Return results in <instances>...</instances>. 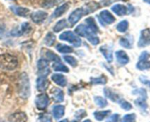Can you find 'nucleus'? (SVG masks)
Listing matches in <instances>:
<instances>
[{
  "label": "nucleus",
  "mask_w": 150,
  "mask_h": 122,
  "mask_svg": "<svg viewBox=\"0 0 150 122\" xmlns=\"http://www.w3.org/2000/svg\"><path fill=\"white\" fill-rule=\"evenodd\" d=\"M94 100H95V104L100 108H105L108 105V102H107L106 99L103 98L102 97H95Z\"/></svg>",
  "instance_id": "32"
},
{
  "label": "nucleus",
  "mask_w": 150,
  "mask_h": 122,
  "mask_svg": "<svg viewBox=\"0 0 150 122\" xmlns=\"http://www.w3.org/2000/svg\"><path fill=\"white\" fill-rule=\"evenodd\" d=\"M27 116L24 112H16L9 116V122H26Z\"/></svg>",
  "instance_id": "13"
},
{
  "label": "nucleus",
  "mask_w": 150,
  "mask_h": 122,
  "mask_svg": "<svg viewBox=\"0 0 150 122\" xmlns=\"http://www.w3.org/2000/svg\"><path fill=\"white\" fill-rule=\"evenodd\" d=\"M38 75L41 77H47L50 73L48 61L45 59H40L38 62Z\"/></svg>",
  "instance_id": "6"
},
{
  "label": "nucleus",
  "mask_w": 150,
  "mask_h": 122,
  "mask_svg": "<svg viewBox=\"0 0 150 122\" xmlns=\"http://www.w3.org/2000/svg\"><path fill=\"white\" fill-rule=\"evenodd\" d=\"M116 57L118 63L121 65H125L129 62V56L124 51H118L116 52Z\"/></svg>",
  "instance_id": "16"
},
{
  "label": "nucleus",
  "mask_w": 150,
  "mask_h": 122,
  "mask_svg": "<svg viewBox=\"0 0 150 122\" xmlns=\"http://www.w3.org/2000/svg\"><path fill=\"white\" fill-rule=\"evenodd\" d=\"M31 31H32V26H30V24L27 22H24L21 25L20 29H13L10 34L13 37H20L23 35L29 34Z\"/></svg>",
  "instance_id": "8"
},
{
  "label": "nucleus",
  "mask_w": 150,
  "mask_h": 122,
  "mask_svg": "<svg viewBox=\"0 0 150 122\" xmlns=\"http://www.w3.org/2000/svg\"><path fill=\"white\" fill-rule=\"evenodd\" d=\"M119 104H120V107H121L122 109L125 110V111H130L132 109V105L130 102H127L126 100H125L124 99H120L118 100Z\"/></svg>",
  "instance_id": "35"
},
{
  "label": "nucleus",
  "mask_w": 150,
  "mask_h": 122,
  "mask_svg": "<svg viewBox=\"0 0 150 122\" xmlns=\"http://www.w3.org/2000/svg\"><path fill=\"white\" fill-rule=\"evenodd\" d=\"M56 48H57V51L62 53V54H70V53H72L73 51V48L61 43L58 44L57 47H56Z\"/></svg>",
  "instance_id": "26"
},
{
  "label": "nucleus",
  "mask_w": 150,
  "mask_h": 122,
  "mask_svg": "<svg viewBox=\"0 0 150 122\" xmlns=\"http://www.w3.org/2000/svg\"><path fill=\"white\" fill-rule=\"evenodd\" d=\"M120 45H122V46L125 48H131L132 47L131 42H130V40L127 38L125 37H122L120 39Z\"/></svg>",
  "instance_id": "40"
},
{
  "label": "nucleus",
  "mask_w": 150,
  "mask_h": 122,
  "mask_svg": "<svg viewBox=\"0 0 150 122\" xmlns=\"http://www.w3.org/2000/svg\"><path fill=\"white\" fill-rule=\"evenodd\" d=\"M51 79L54 83H57L59 86H62V87H64L67 83L65 76L61 74H54L51 76Z\"/></svg>",
  "instance_id": "19"
},
{
  "label": "nucleus",
  "mask_w": 150,
  "mask_h": 122,
  "mask_svg": "<svg viewBox=\"0 0 150 122\" xmlns=\"http://www.w3.org/2000/svg\"><path fill=\"white\" fill-rule=\"evenodd\" d=\"M10 8L13 11V13H14L17 16H21V17H26L29 13V10L26 7L11 6Z\"/></svg>",
  "instance_id": "18"
},
{
  "label": "nucleus",
  "mask_w": 150,
  "mask_h": 122,
  "mask_svg": "<svg viewBox=\"0 0 150 122\" xmlns=\"http://www.w3.org/2000/svg\"><path fill=\"white\" fill-rule=\"evenodd\" d=\"M136 115L135 114H127L124 116L122 118L121 122H136Z\"/></svg>",
  "instance_id": "37"
},
{
  "label": "nucleus",
  "mask_w": 150,
  "mask_h": 122,
  "mask_svg": "<svg viewBox=\"0 0 150 122\" xmlns=\"http://www.w3.org/2000/svg\"><path fill=\"white\" fill-rule=\"evenodd\" d=\"M135 104L137 105L138 107H139L140 108L143 110H146L147 108L148 105L146 102V99H144V98H139L138 99H136L135 101Z\"/></svg>",
  "instance_id": "36"
},
{
  "label": "nucleus",
  "mask_w": 150,
  "mask_h": 122,
  "mask_svg": "<svg viewBox=\"0 0 150 122\" xmlns=\"http://www.w3.org/2000/svg\"><path fill=\"white\" fill-rule=\"evenodd\" d=\"M49 104V97L46 94H41L37 96L35 99V105L40 111H43Z\"/></svg>",
  "instance_id": "7"
},
{
  "label": "nucleus",
  "mask_w": 150,
  "mask_h": 122,
  "mask_svg": "<svg viewBox=\"0 0 150 122\" xmlns=\"http://www.w3.org/2000/svg\"><path fill=\"white\" fill-rule=\"evenodd\" d=\"M133 94H139L140 95L141 97L144 98V99H146L147 98V95H146V91L144 89H136L133 92Z\"/></svg>",
  "instance_id": "41"
},
{
  "label": "nucleus",
  "mask_w": 150,
  "mask_h": 122,
  "mask_svg": "<svg viewBox=\"0 0 150 122\" xmlns=\"http://www.w3.org/2000/svg\"><path fill=\"white\" fill-rule=\"evenodd\" d=\"M51 93L52 94V98L56 102H62L64 100V93L62 90L58 88H54L51 91Z\"/></svg>",
  "instance_id": "17"
},
{
  "label": "nucleus",
  "mask_w": 150,
  "mask_h": 122,
  "mask_svg": "<svg viewBox=\"0 0 150 122\" xmlns=\"http://www.w3.org/2000/svg\"><path fill=\"white\" fill-rule=\"evenodd\" d=\"M47 17H48V13L42 10L34 12L31 14V18L35 23H42L47 18Z\"/></svg>",
  "instance_id": "11"
},
{
  "label": "nucleus",
  "mask_w": 150,
  "mask_h": 122,
  "mask_svg": "<svg viewBox=\"0 0 150 122\" xmlns=\"http://www.w3.org/2000/svg\"><path fill=\"white\" fill-rule=\"evenodd\" d=\"M99 17L100 20H102L103 23H106V24H111L116 20L114 16L108 10H106L101 11L99 15Z\"/></svg>",
  "instance_id": "12"
},
{
  "label": "nucleus",
  "mask_w": 150,
  "mask_h": 122,
  "mask_svg": "<svg viewBox=\"0 0 150 122\" xmlns=\"http://www.w3.org/2000/svg\"><path fill=\"white\" fill-rule=\"evenodd\" d=\"M103 92L105 97H108V99H111V101H113V102H118V100L120 99V97H119L118 95L115 92H113L111 89H108V88H105Z\"/></svg>",
  "instance_id": "24"
},
{
  "label": "nucleus",
  "mask_w": 150,
  "mask_h": 122,
  "mask_svg": "<svg viewBox=\"0 0 150 122\" xmlns=\"http://www.w3.org/2000/svg\"><path fill=\"white\" fill-rule=\"evenodd\" d=\"M83 122H91V121H90V120H89V119H86V120H85V121H83Z\"/></svg>",
  "instance_id": "47"
},
{
  "label": "nucleus",
  "mask_w": 150,
  "mask_h": 122,
  "mask_svg": "<svg viewBox=\"0 0 150 122\" xmlns=\"http://www.w3.org/2000/svg\"><path fill=\"white\" fill-rule=\"evenodd\" d=\"M75 32L79 36L87 38L89 42H90V43L93 45H96L99 43V38L95 35V34L92 33L87 26H85L84 24L79 25L75 29Z\"/></svg>",
  "instance_id": "3"
},
{
  "label": "nucleus",
  "mask_w": 150,
  "mask_h": 122,
  "mask_svg": "<svg viewBox=\"0 0 150 122\" xmlns=\"http://www.w3.org/2000/svg\"><path fill=\"white\" fill-rule=\"evenodd\" d=\"M91 83L92 84H105L107 82V79L105 76H102V77L99 78H92L90 79Z\"/></svg>",
  "instance_id": "34"
},
{
  "label": "nucleus",
  "mask_w": 150,
  "mask_h": 122,
  "mask_svg": "<svg viewBox=\"0 0 150 122\" xmlns=\"http://www.w3.org/2000/svg\"><path fill=\"white\" fill-rule=\"evenodd\" d=\"M72 122H78V121H73Z\"/></svg>",
  "instance_id": "48"
},
{
  "label": "nucleus",
  "mask_w": 150,
  "mask_h": 122,
  "mask_svg": "<svg viewBox=\"0 0 150 122\" xmlns=\"http://www.w3.org/2000/svg\"><path fill=\"white\" fill-rule=\"evenodd\" d=\"M84 15L83 11V9L82 8H78L76 10L73 12L69 16L68 18V21L70 23L71 26H73L74 24L77 23L79 21L81 18H82V16Z\"/></svg>",
  "instance_id": "10"
},
{
  "label": "nucleus",
  "mask_w": 150,
  "mask_h": 122,
  "mask_svg": "<svg viewBox=\"0 0 150 122\" xmlns=\"http://www.w3.org/2000/svg\"><path fill=\"white\" fill-rule=\"evenodd\" d=\"M64 61L69 64L72 66V67H76L78 64V61L75 57L72 56H64Z\"/></svg>",
  "instance_id": "38"
},
{
  "label": "nucleus",
  "mask_w": 150,
  "mask_h": 122,
  "mask_svg": "<svg viewBox=\"0 0 150 122\" xmlns=\"http://www.w3.org/2000/svg\"><path fill=\"white\" fill-rule=\"evenodd\" d=\"M149 45H150V30L149 29H144L141 32V36L138 45L141 48H143Z\"/></svg>",
  "instance_id": "9"
},
{
  "label": "nucleus",
  "mask_w": 150,
  "mask_h": 122,
  "mask_svg": "<svg viewBox=\"0 0 150 122\" xmlns=\"http://www.w3.org/2000/svg\"><path fill=\"white\" fill-rule=\"evenodd\" d=\"M59 39L63 41H67L75 47H79L81 45V39L70 31L64 32L61 34L59 36Z\"/></svg>",
  "instance_id": "4"
},
{
  "label": "nucleus",
  "mask_w": 150,
  "mask_h": 122,
  "mask_svg": "<svg viewBox=\"0 0 150 122\" xmlns=\"http://www.w3.org/2000/svg\"><path fill=\"white\" fill-rule=\"evenodd\" d=\"M85 22L86 23L87 27L90 29L91 32L94 34H96L99 32V28H98V25H97L96 22H95L94 18L89 17L85 20Z\"/></svg>",
  "instance_id": "21"
},
{
  "label": "nucleus",
  "mask_w": 150,
  "mask_h": 122,
  "mask_svg": "<svg viewBox=\"0 0 150 122\" xmlns=\"http://www.w3.org/2000/svg\"><path fill=\"white\" fill-rule=\"evenodd\" d=\"M67 26V21H66L65 19H62V20H60L59 21H58L56 23V25L54 27V31L55 32H59L60 31H62V29H65Z\"/></svg>",
  "instance_id": "30"
},
{
  "label": "nucleus",
  "mask_w": 150,
  "mask_h": 122,
  "mask_svg": "<svg viewBox=\"0 0 150 122\" xmlns=\"http://www.w3.org/2000/svg\"><path fill=\"white\" fill-rule=\"evenodd\" d=\"M0 122H4L3 121H1V120H0Z\"/></svg>",
  "instance_id": "49"
},
{
  "label": "nucleus",
  "mask_w": 150,
  "mask_h": 122,
  "mask_svg": "<svg viewBox=\"0 0 150 122\" xmlns=\"http://www.w3.org/2000/svg\"><path fill=\"white\" fill-rule=\"evenodd\" d=\"M4 25L0 22V35L4 32Z\"/></svg>",
  "instance_id": "44"
},
{
  "label": "nucleus",
  "mask_w": 150,
  "mask_h": 122,
  "mask_svg": "<svg viewBox=\"0 0 150 122\" xmlns=\"http://www.w3.org/2000/svg\"><path fill=\"white\" fill-rule=\"evenodd\" d=\"M86 113L84 110H79V111H76V114H75V116L78 119H82L83 118H84L85 116H86Z\"/></svg>",
  "instance_id": "42"
},
{
  "label": "nucleus",
  "mask_w": 150,
  "mask_h": 122,
  "mask_svg": "<svg viewBox=\"0 0 150 122\" xmlns=\"http://www.w3.org/2000/svg\"><path fill=\"white\" fill-rule=\"evenodd\" d=\"M111 10H113L114 13H115L119 16H125L127 13V7L123 5V4H117L114 5L111 7Z\"/></svg>",
  "instance_id": "20"
},
{
  "label": "nucleus",
  "mask_w": 150,
  "mask_h": 122,
  "mask_svg": "<svg viewBox=\"0 0 150 122\" xmlns=\"http://www.w3.org/2000/svg\"><path fill=\"white\" fill-rule=\"evenodd\" d=\"M38 122H52L51 117L48 114H40L38 119Z\"/></svg>",
  "instance_id": "39"
},
{
  "label": "nucleus",
  "mask_w": 150,
  "mask_h": 122,
  "mask_svg": "<svg viewBox=\"0 0 150 122\" xmlns=\"http://www.w3.org/2000/svg\"><path fill=\"white\" fill-rule=\"evenodd\" d=\"M111 114V111H95L94 113V116L95 119L98 121H103L105 117L108 116Z\"/></svg>",
  "instance_id": "28"
},
{
  "label": "nucleus",
  "mask_w": 150,
  "mask_h": 122,
  "mask_svg": "<svg viewBox=\"0 0 150 122\" xmlns=\"http://www.w3.org/2000/svg\"><path fill=\"white\" fill-rule=\"evenodd\" d=\"M45 56L47 59H48L49 61H54V62H60L61 60L60 58L57 55H56L54 52L51 51H48V50H45Z\"/></svg>",
  "instance_id": "27"
},
{
  "label": "nucleus",
  "mask_w": 150,
  "mask_h": 122,
  "mask_svg": "<svg viewBox=\"0 0 150 122\" xmlns=\"http://www.w3.org/2000/svg\"><path fill=\"white\" fill-rule=\"evenodd\" d=\"M150 55L147 51H144L142 53L139 57V62L136 64L137 69L140 70H145L150 69V61H149Z\"/></svg>",
  "instance_id": "5"
},
{
  "label": "nucleus",
  "mask_w": 150,
  "mask_h": 122,
  "mask_svg": "<svg viewBox=\"0 0 150 122\" xmlns=\"http://www.w3.org/2000/svg\"><path fill=\"white\" fill-rule=\"evenodd\" d=\"M18 94L22 99H26L30 97L31 87L29 78L26 73L20 75L18 79Z\"/></svg>",
  "instance_id": "1"
},
{
  "label": "nucleus",
  "mask_w": 150,
  "mask_h": 122,
  "mask_svg": "<svg viewBox=\"0 0 150 122\" xmlns=\"http://www.w3.org/2000/svg\"><path fill=\"white\" fill-rule=\"evenodd\" d=\"M69 8V4L67 3L65 4H63L62 5L59 6V7H57L54 12V14H53V17H59V16H62Z\"/></svg>",
  "instance_id": "23"
},
{
  "label": "nucleus",
  "mask_w": 150,
  "mask_h": 122,
  "mask_svg": "<svg viewBox=\"0 0 150 122\" xmlns=\"http://www.w3.org/2000/svg\"><path fill=\"white\" fill-rule=\"evenodd\" d=\"M144 1L145 2H146V3H149V4H150V0H144Z\"/></svg>",
  "instance_id": "46"
},
{
  "label": "nucleus",
  "mask_w": 150,
  "mask_h": 122,
  "mask_svg": "<svg viewBox=\"0 0 150 122\" xmlns=\"http://www.w3.org/2000/svg\"><path fill=\"white\" fill-rule=\"evenodd\" d=\"M18 59L10 54H0V69L4 70H13L17 67Z\"/></svg>",
  "instance_id": "2"
},
{
  "label": "nucleus",
  "mask_w": 150,
  "mask_h": 122,
  "mask_svg": "<svg viewBox=\"0 0 150 122\" xmlns=\"http://www.w3.org/2000/svg\"><path fill=\"white\" fill-rule=\"evenodd\" d=\"M64 115V107L63 105H56L53 108V116L56 119H60Z\"/></svg>",
  "instance_id": "22"
},
{
  "label": "nucleus",
  "mask_w": 150,
  "mask_h": 122,
  "mask_svg": "<svg viewBox=\"0 0 150 122\" xmlns=\"http://www.w3.org/2000/svg\"><path fill=\"white\" fill-rule=\"evenodd\" d=\"M56 41V37L51 32H49L46 35L45 39H44V42H45V45H47L48 46H51L54 44Z\"/></svg>",
  "instance_id": "31"
},
{
  "label": "nucleus",
  "mask_w": 150,
  "mask_h": 122,
  "mask_svg": "<svg viewBox=\"0 0 150 122\" xmlns=\"http://www.w3.org/2000/svg\"><path fill=\"white\" fill-rule=\"evenodd\" d=\"M98 8H99V5H98L96 2H90L88 3V4H86V7H83L82 9H83L84 15H86L92 13V12L95 11V10H96Z\"/></svg>",
  "instance_id": "25"
},
{
  "label": "nucleus",
  "mask_w": 150,
  "mask_h": 122,
  "mask_svg": "<svg viewBox=\"0 0 150 122\" xmlns=\"http://www.w3.org/2000/svg\"><path fill=\"white\" fill-rule=\"evenodd\" d=\"M119 118H120V115L116 114L111 116V117H109V118L107 120L106 122H118Z\"/></svg>",
  "instance_id": "43"
},
{
  "label": "nucleus",
  "mask_w": 150,
  "mask_h": 122,
  "mask_svg": "<svg viewBox=\"0 0 150 122\" xmlns=\"http://www.w3.org/2000/svg\"><path fill=\"white\" fill-rule=\"evenodd\" d=\"M53 69L54 71L57 72H63V73H68L69 69L68 67H66L63 64H62L61 61L60 62H55L53 64Z\"/></svg>",
  "instance_id": "29"
},
{
  "label": "nucleus",
  "mask_w": 150,
  "mask_h": 122,
  "mask_svg": "<svg viewBox=\"0 0 150 122\" xmlns=\"http://www.w3.org/2000/svg\"><path fill=\"white\" fill-rule=\"evenodd\" d=\"M49 86V81L47 80L46 77L39 76L37 79V89L40 92H44L48 89Z\"/></svg>",
  "instance_id": "15"
},
{
  "label": "nucleus",
  "mask_w": 150,
  "mask_h": 122,
  "mask_svg": "<svg viewBox=\"0 0 150 122\" xmlns=\"http://www.w3.org/2000/svg\"><path fill=\"white\" fill-rule=\"evenodd\" d=\"M149 87H150V82L149 83Z\"/></svg>",
  "instance_id": "50"
},
{
  "label": "nucleus",
  "mask_w": 150,
  "mask_h": 122,
  "mask_svg": "<svg viewBox=\"0 0 150 122\" xmlns=\"http://www.w3.org/2000/svg\"><path fill=\"white\" fill-rule=\"evenodd\" d=\"M59 122H69V121H68V120H67V119H64V120H62V121H61Z\"/></svg>",
  "instance_id": "45"
},
{
  "label": "nucleus",
  "mask_w": 150,
  "mask_h": 122,
  "mask_svg": "<svg viewBox=\"0 0 150 122\" xmlns=\"http://www.w3.org/2000/svg\"><path fill=\"white\" fill-rule=\"evenodd\" d=\"M100 51L102 53L103 55L105 58L108 63H111L113 61V49L109 45H103L101 46L100 48Z\"/></svg>",
  "instance_id": "14"
},
{
  "label": "nucleus",
  "mask_w": 150,
  "mask_h": 122,
  "mask_svg": "<svg viewBox=\"0 0 150 122\" xmlns=\"http://www.w3.org/2000/svg\"><path fill=\"white\" fill-rule=\"evenodd\" d=\"M127 28H128V22L125 20H122L121 22H120L117 26V31L119 32H121V33L125 32L127 30Z\"/></svg>",
  "instance_id": "33"
}]
</instances>
